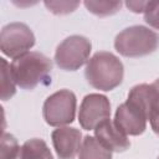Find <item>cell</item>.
Returning <instances> with one entry per match:
<instances>
[{"label": "cell", "instance_id": "10", "mask_svg": "<svg viewBox=\"0 0 159 159\" xmlns=\"http://www.w3.org/2000/svg\"><path fill=\"white\" fill-rule=\"evenodd\" d=\"M94 137L111 152H124L130 147L128 137L111 120H103L94 128Z\"/></svg>", "mask_w": 159, "mask_h": 159}, {"label": "cell", "instance_id": "2", "mask_svg": "<svg viewBox=\"0 0 159 159\" xmlns=\"http://www.w3.org/2000/svg\"><path fill=\"white\" fill-rule=\"evenodd\" d=\"M84 76L93 88L107 92L122 83L124 67L120 60L112 52L99 51L88 60Z\"/></svg>", "mask_w": 159, "mask_h": 159}, {"label": "cell", "instance_id": "8", "mask_svg": "<svg viewBox=\"0 0 159 159\" xmlns=\"http://www.w3.org/2000/svg\"><path fill=\"white\" fill-rule=\"evenodd\" d=\"M111 117L109 99L99 93L87 94L80 106L78 122L86 130H94V128L103 120Z\"/></svg>", "mask_w": 159, "mask_h": 159}, {"label": "cell", "instance_id": "11", "mask_svg": "<svg viewBox=\"0 0 159 159\" xmlns=\"http://www.w3.org/2000/svg\"><path fill=\"white\" fill-rule=\"evenodd\" d=\"M78 159H112V152L96 137L86 135L81 144Z\"/></svg>", "mask_w": 159, "mask_h": 159}, {"label": "cell", "instance_id": "7", "mask_svg": "<svg viewBox=\"0 0 159 159\" xmlns=\"http://www.w3.org/2000/svg\"><path fill=\"white\" fill-rule=\"evenodd\" d=\"M34 45L35 35L26 24L11 22L2 27L0 35V48L5 56L17 58L29 52Z\"/></svg>", "mask_w": 159, "mask_h": 159}, {"label": "cell", "instance_id": "20", "mask_svg": "<svg viewBox=\"0 0 159 159\" xmlns=\"http://www.w3.org/2000/svg\"><path fill=\"white\" fill-rule=\"evenodd\" d=\"M150 122V127L153 129V132L159 137V113L158 114H153L149 119Z\"/></svg>", "mask_w": 159, "mask_h": 159}, {"label": "cell", "instance_id": "17", "mask_svg": "<svg viewBox=\"0 0 159 159\" xmlns=\"http://www.w3.org/2000/svg\"><path fill=\"white\" fill-rule=\"evenodd\" d=\"M144 21L159 30V1H147L145 9H144Z\"/></svg>", "mask_w": 159, "mask_h": 159}, {"label": "cell", "instance_id": "14", "mask_svg": "<svg viewBox=\"0 0 159 159\" xmlns=\"http://www.w3.org/2000/svg\"><path fill=\"white\" fill-rule=\"evenodd\" d=\"M1 62V99L7 101L16 93L15 81L11 75V67L5 58H0Z\"/></svg>", "mask_w": 159, "mask_h": 159}, {"label": "cell", "instance_id": "9", "mask_svg": "<svg viewBox=\"0 0 159 159\" xmlns=\"http://www.w3.org/2000/svg\"><path fill=\"white\" fill-rule=\"evenodd\" d=\"M55 152L60 159H75L82 144V133L73 127H58L51 134Z\"/></svg>", "mask_w": 159, "mask_h": 159}, {"label": "cell", "instance_id": "1", "mask_svg": "<svg viewBox=\"0 0 159 159\" xmlns=\"http://www.w3.org/2000/svg\"><path fill=\"white\" fill-rule=\"evenodd\" d=\"M150 116L149 84L142 83L134 86L129 91L127 101L118 106L113 122L125 135H139L145 130Z\"/></svg>", "mask_w": 159, "mask_h": 159}, {"label": "cell", "instance_id": "19", "mask_svg": "<svg viewBox=\"0 0 159 159\" xmlns=\"http://www.w3.org/2000/svg\"><path fill=\"white\" fill-rule=\"evenodd\" d=\"M145 5H147V1H127L125 2V6L132 10L133 12H144V9H145Z\"/></svg>", "mask_w": 159, "mask_h": 159}, {"label": "cell", "instance_id": "16", "mask_svg": "<svg viewBox=\"0 0 159 159\" xmlns=\"http://www.w3.org/2000/svg\"><path fill=\"white\" fill-rule=\"evenodd\" d=\"M43 4L55 15H67L80 6V1H45Z\"/></svg>", "mask_w": 159, "mask_h": 159}, {"label": "cell", "instance_id": "18", "mask_svg": "<svg viewBox=\"0 0 159 159\" xmlns=\"http://www.w3.org/2000/svg\"><path fill=\"white\" fill-rule=\"evenodd\" d=\"M149 92H150L152 116L153 114H158L159 113V78L149 84Z\"/></svg>", "mask_w": 159, "mask_h": 159}, {"label": "cell", "instance_id": "6", "mask_svg": "<svg viewBox=\"0 0 159 159\" xmlns=\"http://www.w3.org/2000/svg\"><path fill=\"white\" fill-rule=\"evenodd\" d=\"M91 41L81 35H72L65 39L56 48L55 62L63 71H76L82 67L91 53Z\"/></svg>", "mask_w": 159, "mask_h": 159}, {"label": "cell", "instance_id": "12", "mask_svg": "<svg viewBox=\"0 0 159 159\" xmlns=\"http://www.w3.org/2000/svg\"><path fill=\"white\" fill-rule=\"evenodd\" d=\"M17 159H53V157L45 140L34 138L22 144Z\"/></svg>", "mask_w": 159, "mask_h": 159}, {"label": "cell", "instance_id": "15", "mask_svg": "<svg viewBox=\"0 0 159 159\" xmlns=\"http://www.w3.org/2000/svg\"><path fill=\"white\" fill-rule=\"evenodd\" d=\"M21 147L14 135L2 133L1 137V159H17Z\"/></svg>", "mask_w": 159, "mask_h": 159}, {"label": "cell", "instance_id": "4", "mask_svg": "<svg viewBox=\"0 0 159 159\" xmlns=\"http://www.w3.org/2000/svg\"><path fill=\"white\" fill-rule=\"evenodd\" d=\"M159 46V35L149 27L134 25L122 30L114 40L116 51L124 57H143Z\"/></svg>", "mask_w": 159, "mask_h": 159}, {"label": "cell", "instance_id": "5", "mask_svg": "<svg viewBox=\"0 0 159 159\" xmlns=\"http://www.w3.org/2000/svg\"><path fill=\"white\" fill-rule=\"evenodd\" d=\"M77 99L72 91L60 89L48 96L42 107L45 122L52 127H63L75 120Z\"/></svg>", "mask_w": 159, "mask_h": 159}, {"label": "cell", "instance_id": "21", "mask_svg": "<svg viewBox=\"0 0 159 159\" xmlns=\"http://www.w3.org/2000/svg\"><path fill=\"white\" fill-rule=\"evenodd\" d=\"M158 159H159V157H158Z\"/></svg>", "mask_w": 159, "mask_h": 159}, {"label": "cell", "instance_id": "3", "mask_svg": "<svg viewBox=\"0 0 159 159\" xmlns=\"http://www.w3.org/2000/svg\"><path fill=\"white\" fill-rule=\"evenodd\" d=\"M15 83L22 89H34L48 78L52 70L51 60L41 52L29 51L10 63Z\"/></svg>", "mask_w": 159, "mask_h": 159}, {"label": "cell", "instance_id": "13", "mask_svg": "<svg viewBox=\"0 0 159 159\" xmlns=\"http://www.w3.org/2000/svg\"><path fill=\"white\" fill-rule=\"evenodd\" d=\"M83 5L86 6V9L101 17L104 16H109L113 15L116 12H118L122 7V2L120 1H88L86 0L83 2Z\"/></svg>", "mask_w": 159, "mask_h": 159}]
</instances>
